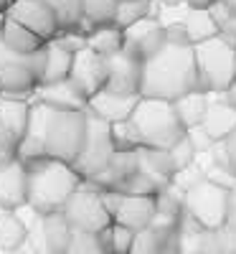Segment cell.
<instances>
[{
    "instance_id": "cell-45",
    "label": "cell",
    "mask_w": 236,
    "mask_h": 254,
    "mask_svg": "<svg viewBox=\"0 0 236 254\" xmlns=\"http://www.w3.org/2000/svg\"><path fill=\"white\" fill-rule=\"evenodd\" d=\"M117 3H124V0H117Z\"/></svg>"
},
{
    "instance_id": "cell-37",
    "label": "cell",
    "mask_w": 236,
    "mask_h": 254,
    "mask_svg": "<svg viewBox=\"0 0 236 254\" xmlns=\"http://www.w3.org/2000/svg\"><path fill=\"white\" fill-rule=\"evenodd\" d=\"M185 135H188L190 145L196 147V153H198V155L211 153V150H213V145H216V142H213V140L208 137V132L203 130V127H193V130H188Z\"/></svg>"
},
{
    "instance_id": "cell-14",
    "label": "cell",
    "mask_w": 236,
    "mask_h": 254,
    "mask_svg": "<svg viewBox=\"0 0 236 254\" xmlns=\"http://www.w3.org/2000/svg\"><path fill=\"white\" fill-rule=\"evenodd\" d=\"M110 64V76H107V89L115 94H140L142 87V66L145 61L137 56L119 51L107 59Z\"/></svg>"
},
{
    "instance_id": "cell-7",
    "label": "cell",
    "mask_w": 236,
    "mask_h": 254,
    "mask_svg": "<svg viewBox=\"0 0 236 254\" xmlns=\"http://www.w3.org/2000/svg\"><path fill=\"white\" fill-rule=\"evenodd\" d=\"M185 216H190L206 231H216V229L226 226L229 190L203 178L190 190H185Z\"/></svg>"
},
{
    "instance_id": "cell-36",
    "label": "cell",
    "mask_w": 236,
    "mask_h": 254,
    "mask_svg": "<svg viewBox=\"0 0 236 254\" xmlns=\"http://www.w3.org/2000/svg\"><path fill=\"white\" fill-rule=\"evenodd\" d=\"M165 36L170 46H193L190 36L185 28V20H176V23H165Z\"/></svg>"
},
{
    "instance_id": "cell-4",
    "label": "cell",
    "mask_w": 236,
    "mask_h": 254,
    "mask_svg": "<svg viewBox=\"0 0 236 254\" xmlns=\"http://www.w3.org/2000/svg\"><path fill=\"white\" fill-rule=\"evenodd\" d=\"M137 135L140 147L153 150H170L178 140L185 137V127L180 125L173 102L165 99H140L137 110L127 120Z\"/></svg>"
},
{
    "instance_id": "cell-28",
    "label": "cell",
    "mask_w": 236,
    "mask_h": 254,
    "mask_svg": "<svg viewBox=\"0 0 236 254\" xmlns=\"http://www.w3.org/2000/svg\"><path fill=\"white\" fill-rule=\"evenodd\" d=\"M135 234H137V231L127 229V226H122V224H112L110 229L102 231L99 239H102L107 254H132Z\"/></svg>"
},
{
    "instance_id": "cell-16",
    "label": "cell",
    "mask_w": 236,
    "mask_h": 254,
    "mask_svg": "<svg viewBox=\"0 0 236 254\" xmlns=\"http://www.w3.org/2000/svg\"><path fill=\"white\" fill-rule=\"evenodd\" d=\"M140 94H115L110 89H102L97 97L89 99V115L110 122V125H119V122H127L132 117V112L137 110L140 104Z\"/></svg>"
},
{
    "instance_id": "cell-39",
    "label": "cell",
    "mask_w": 236,
    "mask_h": 254,
    "mask_svg": "<svg viewBox=\"0 0 236 254\" xmlns=\"http://www.w3.org/2000/svg\"><path fill=\"white\" fill-rule=\"evenodd\" d=\"M226 226L236 231V186L229 190V216H226Z\"/></svg>"
},
{
    "instance_id": "cell-41",
    "label": "cell",
    "mask_w": 236,
    "mask_h": 254,
    "mask_svg": "<svg viewBox=\"0 0 236 254\" xmlns=\"http://www.w3.org/2000/svg\"><path fill=\"white\" fill-rule=\"evenodd\" d=\"M226 99H229V104H231V107L236 110V84H234V87L226 92Z\"/></svg>"
},
{
    "instance_id": "cell-27",
    "label": "cell",
    "mask_w": 236,
    "mask_h": 254,
    "mask_svg": "<svg viewBox=\"0 0 236 254\" xmlns=\"http://www.w3.org/2000/svg\"><path fill=\"white\" fill-rule=\"evenodd\" d=\"M49 5L56 13L61 33L79 31V26L84 23V0H49Z\"/></svg>"
},
{
    "instance_id": "cell-5",
    "label": "cell",
    "mask_w": 236,
    "mask_h": 254,
    "mask_svg": "<svg viewBox=\"0 0 236 254\" xmlns=\"http://www.w3.org/2000/svg\"><path fill=\"white\" fill-rule=\"evenodd\" d=\"M49 46V44H46ZM46 66V49L38 54H15L0 41V92L8 99L36 97Z\"/></svg>"
},
{
    "instance_id": "cell-24",
    "label": "cell",
    "mask_w": 236,
    "mask_h": 254,
    "mask_svg": "<svg viewBox=\"0 0 236 254\" xmlns=\"http://www.w3.org/2000/svg\"><path fill=\"white\" fill-rule=\"evenodd\" d=\"M3 44L15 51V54H38V51H44L49 41H44L41 36H36L33 31L23 28L20 23H15V20L8 18V23H5V33H3Z\"/></svg>"
},
{
    "instance_id": "cell-21",
    "label": "cell",
    "mask_w": 236,
    "mask_h": 254,
    "mask_svg": "<svg viewBox=\"0 0 236 254\" xmlns=\"http://www.w3.org/2000/svg\"><path fill=\"white\" fill-rule=\"evenodd\" d=\"M31 229L20 219L15 211H3L0 208V254L23 249L28 244Z\"/></svg>"
},
{
    "instance_id": "cell-43",
    "label": "cell",
    "mask_w": 236,
    "mask_h": 254,
    "mask_svg": "<svg viewBox=\"0 0 236 254\" xmlns=\"http://www.w3.org/2000/svg\"><path fill=\"white\" fill-rule=\"evenodd\" d=\"M5 23H8V15L0 13V41H3V33H5Z\"/></svg>"
},
{
    "instance_id": "cell-9",
    "label": "cell",
    "mask_w": 236,
    "mask_h": 254,
    "mask_svg": "<svg viewBox=\"0 0 236 254\" xmlns=\"http://www.w3.org/2000/svg\"><path fill=\"white\" fill-rule=\"evenodd\" d=\"M63 216L69 219L74 231H87V234H102L104 229H110L115 224L112 214L104 206L102 190L87 181L69 198L66 208H63Z\"/></svg>"
},
{
    "instance_id": "cell-13",
    "label": "cell",
    "mask_w": 236,
    "mask_h": 254,
    "mask_svg": "<svg viewBox=\"0 0 236 254\" xmlns=\"http://www.w3.org/2000/svg\"><path fill=\"white\" fill-rule=\"evenodd\" d=\"M74 237V229L63 211L49 216H38V229H36V244L31 247L38 254H66L69 244Z\"/></svg>"
},
{
    "instance_id": "cell-29",
    "label": "cell",
    "mask_w": 236,
    "mask_h": 254,
    "mask_svg": "<svg viewBox=\"0 0 236 254\" xmlns=\"http://www.w3.org/2000/svg\"><path fill=\"white\" fill-rule=\"evenodd\" d=\"M140 168L170 181L178 173L173 158H170V150H153V147H140Z\"/></svg>"
},
{
    "instance_id": "cell-2",
    "label": "cell",
    "mask_w": 236,
    "mask_h": 254,
    "mask_svg": "<svg viewBox=\"0 0 236 254\" xmlns=\"http://www.w3.org/2000/svg\"><path fill=\"white\" fill-rule=\"evenodd\" d=\"M190 92H198V64L193 46L168 44L158 56L145 61L140 97L178 102Z\"/></svg>"
},
{
    "instance_id": "cell-25",
    "label": "cell",
    "mask_w": 236,
    "mask_h": 254,
    "mask_svg": "<svg viewBox=\"0 0 236 254\" xmlns=\"http://www.w3.org/2000/svg\"><path fill=\"white\" fill-rule=\"evenodd\" d=\"M87 49H92L94 54H99L104 59H110L124 49V31L117 26H99L87 36Z\"/></svg>"
},
{
    "instance_id": "cell-26",
    "label": "cell",
    "mask_w": 236,
    "mask_h": 254,
    "mask_svg": "<svg viewBox=\"0 0 236 254\" xmlns=\"http://www.w3.org/2000/svg\"><path fill=\"white\" fill-rule=\"evenodd\" d=\"M185 28H188V36H190L193 46L216 38L221 33L219 26H216V20H213V15H211V10H190L188 18H185Z\"/></svg>"
},
{
    "instance_id": "cell-22",
    "label": "cell",
    "mask_w": 236,
    "mask_h": 254,
    "mask_svg": "<svg viewBox=\"0 0 236 254\" xmlns=\"http://www.w3.org/2000/svg\"><path fill=\"white\" fill-rule=\"evenodd\" d=\"M208 104H211V94H206V92H201V89L180 97L178 102H173L176 115H178L180 125L185 127V132L193 130V127H201V125H203V117H206V112H208Z\"/></svg>"
},
{
    "instance_id": "cell-20",
    "label": "cell",
    "mask_w": 236,
    "mask_h": 254,
    "mask_svg": "<svg viewBox=\"0 0 236 254\" xmlns=\"http://www.w3.org/2000/svg\"><path fill=\"white\" fill-rule=\"evenodd\" d=\"M31 107H33V102L0 97V127L8 130L20 142H23L28 125H31Z\"/></svg>"
},
{
    "instance_id": "cell-12",
    "label": "cell",
    "mask_w": 236,
    "mask_h": 254,
    "mask_svg": "<svg viewBox=\"0 0 236 254\" xmlns=\"http://www.w3.org/2000/svg\"><path fill=\"white\" fill-rule=\"evenodd\" d=\"M107 76H110V64H107L104 56L94 54L92 49H84L81 54L74 56V69L69 79L87 99L107 89Z\"/></svg>"
},
{
    "instance_id": "cell-46",
    "label": "cell",
    "mask_w": 236,
    "mask_h": 254,
    "mask_svg": "<svg viewBox=\"0 0 236 254\" xmlns=\"http://www.w3.org/2000/svg\"><path fill=\"white\" fill-rule=\"evenodd\" d=\"M0 97H3V92H0Z\"/></svg>"
},
{
    "instance_id": "cell-10",
    "label": "cell",
    "mask_w": 236,
    "mask_h": 254,
    "mask_svg": "<svg viewBox=\"0 0 236 254\" xmlns=\"http://www.w3.org/2000/svg\"><path fill=\"white\" fill-rule=\"evenodd\" d=\"M8 18L20 23L23 28L33 31L44 41H54L61 33L56 13L49 5V0H15L8 10Z\"/></svg>"
},
{
    "instance_id": "cell-32",
    "label": "cell",
    "mask_w": 236,
    "mask_h": 254,
    "mask_svg": "<svg viewBox=\"0 0 236 254\" xmlns=\"http://www.w3.org/2000/svg\"><path fill=\"white\" fill-rule=\"evenodd\" d=\"M170 234H163V231L147 226L142 231H137L135 234V244H132V254H160L165 239Z\"/></svg>"
},
{
    "instance_id": "cell-40",
    "label": "cell",
    "mask_w": 236,
    "mask_h": 254,
    "mask_svg": "<svg viewBox=\"0 0 236 254\" xmlns=\"http://www.w3.org/2000/svg\"><path fill=\"white\" fill-rule=\"evenodd\" d=\"M183 3H188L190 10H211L219 0H183Z\"/></svg>"
},
{
    "instance_id": "cell-17",
    "label": "cell",
    "mask_w": 236,
    "mask_h": 254,
    "mask_svg": "<svg viewBox=\"0 0 236 254\" xmlns=\"http://www.w3.org/2000/svg\"><path fill=\"white\" fill-rule=\"evenodd\" d=\"M36 102L61 110V112H87L89 110V99L74 87L71 79L59 81V84H41L36 92Z\"/></svg>"
},
{
    "instance_id": "cell-33",
    "label": "cell",
    "mask_w": 236,
    "mask_h": 254,
    "mask_svg": "<svg viewBox=\"0 0 236 254\" xmlns=\"http://www.w3.org/2000/svg\"><path fill=\"white\" fill-rule=\"evenodd\" d=\"M66 254H107L99 234H87V231H74L71 244Z\"/></svg>"
},
{
    "instance_id": "cell-1",
    "label": "cell",
    "mask_w": 236,
    "mask_h": 254,
    "mask_svg": "<svg viewBox=\"0 0 236 254\" xmlns=\"http://www.w3.org/2000/svg\"><path fill=\"white\" fill-rule=\"evenodd\" d=\"M89 112H61L33 102L28 132L18 147V160L33 163L41 158H54L74 165L84 140H87Z\"/></svg>"
},
{
    "instance_id": "cell-18",
    "label": "cell",
    "mask_w": 236,
    "mask_h": 254,
    "mask_svg": "<svg viewBox=\"0 0 236 254\" xmlns=\"http://www.w3.org/2000/svg\"><path fill=\"white\" fill-rule=\"evenodd\" d=\"M155 211H158L155 196H127L124 193L117 214H115V224H122L132 231H142L153 224Z\"/></svg>"
},
{
    "instance_id": "cell-38",
    "label": "cell",
    "mask_w": 236,
    "mask_h": 254,
    "mask_svg": "<svg viewBox=\"0 0 236 254\" xmlns=\"http://www.w3.org/2000/svg\"><path fill=\"white\" fill-rule=\"evenodd\" d=\"M221 145H224V153H226V168L236 176V130H234Z\"/></svg>"
},
{
    "instance_id": "cell-19",
    "label": "cell",
    "mask_w": 236,
    "mask_h": 254,
    "mask_svg": "<svg viewBox=\"0 0 236 254\" xmlns=\"http://www.w3.org/2000/svg\"><path fill=\"white\" fill-rule=\"evenodd\" d=\"M201 127L208 132V137H211L213 142H224V140L236 130V110L229 104L226 94H221V99H216V102L211 99L208 112H206Z\"/></svg>"
},
{
    "instance_id": "cell-31",
    "label": "cell",
    "mask_w": 236,
    "mask_h": 254,
    "mask_svg": "<svg viewBox=\"0 0 236 254\" xmlns=\"http://www.w3.org/2000/svg\"><path fill=\"white\" fill-rule=\"evenodd\" d=\"M117 5V0H84V20H89L94 28L115 26Z\"/></svg>"
},
{
    "instance_id": "cell-23",
    "label": "cell",
    "mask_w": 236,
    "mask_h": 254,
    "mask_svg": "<svg viewBox=\"0 0 236 254\" xmlns=\"http://www.w3.org/2000/svg\"><path fill=\"white\" fill-rule=\"evenodd\" d=\"M71 69H74V54H69L66 49H61L59 44L49 41V46H46V66H44V79H41V84L66 81L71 76Z\"/></svg>"
},
{
    "instance_id": "cell-11",
    "label": "cell",
    "mask_w": 236,
    "mask_h": 254,
    "mask_svg": "<svg viewBox=\"0 0 236 254\" xmlns=\"http://www.w3.org/2000/svg\"><path fill=\"white\" fill-rule=\"evenodd\" d=\"M165 46H168L165 23H160L155 18H145V20H140V23H135L124 31V49L122 51L137 56L140 61H150Z\"/></svg>"
},
{
    "instance_id": "cell-34",
    "label": "cell",
    "mask_w": 236,
    "mask_h": 254,
    "mask_svg": "<svg viewBox=\"0 0 236 254\" xmlns=\"http://www.w3.org/2000/svg\"><path fill=\"white\" fill-rule=\"evenodd\" d=\"M170 158H173V163H176V171H178V173H180V171H185V168H190L193 163H196L198 153H196V147L190 145L188 135H185L183 140H178L173 147H170Z\"/></svg>"
},
{
    "instance_id": "cell-6",
    "label": "cell",
    "mask_w": 236,
    "mask_h": 254,
    "mask_svg": "<svg viewBox=\"0 0 236 254\" xmlns=\"http://www.w3.org/2000/svg\"><path fill=\"white\" fill-rule=\"evenodd\" d=\"M198 64V89L206 94H226L236 84V46L219 33L193 46Z\"/></svg>"
},
{
    "instance_id": "cell-3",
    "label": "cell",
    "mask_w": 236,
    "mask_h": 254,
    "mask_svg": "<svg viewBox=\"0 0 236 254\" xmlns=\"http://www.w3.org/2000/svg\"><path fill=\"white\" fill-rule=\"evenodd\" d=\"M26 168H28V208L36 216H49L63 211L69 198L84 183V178L74 171V165L54 158L26 163Z\"/></svg>"
},
{
    "instance_id": "cell-42",
    "label": "cell",
    "mask_w": 236,
    "mask_h": 254,
    "mask_svg": "<svg viewBox=\"0 0 236 254\" xmlns=\"http://www.w3.org/2000/svg\"><path fill=\"white\" fill-rule=\"evenodd\" d=\"M15 3V0H0V13L3 15H8V10H10V5Z\"/></svg>"
},
{
    "instance_id": "cell-30",
    "label": "cell",
    "mask_w": 236,
    "mask_h": 254,
    "mask_svg": "<svg viewBox=\"0 0 236 254\" xmlns=\"http://www.w3.org/2000/svg\"><path fill=\"white\" fill-rule=\"evenodd\" d=\"M153 13V0H124V3L117 5V18H115V26L127 31L130 26L140 23V20L150 18Z\"/></svg>"
},
{
    "instance_id": "cell-8",
    "label": "cell",
    "mask_w": 236,
    "mask_h": 254,
    "mask_svg": "<svg viewBox=\"0 0 236 254\" xmlns=\"http://www.w3.org/2000/svg\"><path fill=\"white\" fill-rule=\"evenodd\" d=\"M117 153L115 145V130L110 122H104L94 115H89V125H87V140H84V147L74 163V171L84 178L92 181L97 178L107 165H110L112 155Z\"/></svg>"
},
{
    "instance_id": "cell-15",
    "label": "cell",
    "mask_w": 236,
    "mask_h": 254,
    "mask_svg": "<svg viewBox=\"0 0 236 254\" xmlns=\"http://www.w3.org/2000/svg\"><path fill=\"white\" fill-rule=\"evenodd\" d=\"M28 206V168L23 160L0 165V208L18 211Z\"/></svg>"
},
{
    "instance_id": "cell-44",
    "label": "cell",
    "mask_w": 236,
    "mask_h": 254,
    "mask_svg": "<svg viewBox=\"0 0 236 254\" xmlns=\"http://www.w3.org/2000/svg\"><path fill=\"white\" fill-rule=\"evenodd\" d=\"M226 5L231 8V13H236V0H226Z\"/></svg>"
},
{
    "instance_id": "cell-35",
    "label": "cell",
    "mask_w": 236,
    "mask_h": 254,
    "mask_svg": "<svg viewBox=\"0 0 236 254\" xmlns=\"http://www.w3.org/2000/svg\"><path fill=\"white\" fill-rule=\"evenodd\" d=\"M54 44H59L61 49H66L69 54H81L84 49H87V36L79 33V31H66V33H59L54 38Z\"/></svg>"
}]
</instances>
